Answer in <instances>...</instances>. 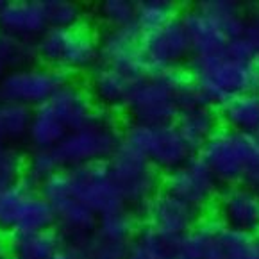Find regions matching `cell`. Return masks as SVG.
Masks as SVG:
<instances>
[{
  "instance_id": "4316f807",
  "label": "cell",
  "mask_w": 259,
  "mask_h": 259,
  "mask_svg": "<svg viewBox=\"0 0 259 259\" xmlns=\"http://www.w3.org/2000/svg\"><path fill=\"white\" fill-rule=\"evenodd\" d=\"M177 18V4L170 0H145L136 2V27L141 34L156 31Z\"/></svg>"
},
{
  "instance_id": "9c48e42d",
  "label": "cell",
  "mask_w": 259,
  "mask_h": 259,
  "mask_svg": "<svg viewBox=\"0 0 259 259\" xmlns=\"http://www.w3.org/2000/svg\"><path fill=\"white\" fill-rule=\"evenodd\" d=\"M65 177L73 197L88 207L97 218L127 207L107 163L65 170Z\"/></svg>"
},
{
  "instance_id": "d6a6232c",
  "label": "cell",
  "mask_w": 259,
  "mask_h": 259,
  "mask_svg": "<svg viewBox=\"0 0 259 259\" xmlns=\"http://www.w3.org/2000/svg\"><path fill=\"white\" fill-rule=\"evenodd\" d=\"M99 15L107 29H125L136 25V2L131 0H104Z\"/></svg>"
},
{
  "instance_id": "ac0fdd59",
  "label": "cell",
  "mask_w": 259,
  "mask_h": 259,
  "mask_svg": "<svg viewBox=\"0 0 259 259\" xmlns=\"http://www.w3.org/2000/svg\"><path fill=\"white\" fill-rule=\"evenodd\" d=\"M49 29L41 0H9L0 8V31L15 39L32 43Z\"/></svg>"
},
{
  "instance_id": "f546056e",
  "label": "cell",
  "mask_w": 259,
  "mask_h": 259,
  "mask_svg": "<svg viewBox=\"0 0 259 259\" xmlns=\"http://www.w3.org/2000/svg\"><path fill=\"white\" fill-rule=\"evenodd\" d=\"M72 245H75L82 259H125L129 250V243L107 240L97 234L95 231L84 240L75 241Z\"/></svg>"
},
{
  "instance_id": "f1b7e54d",
  "label": "cell",
  "mask_w": 259,
  "mask_h": 259,
  "mask_svg": "<svg viewBox=\"0 0 259 259\" xmlns=\"http://www.w3.org/2000/svg\"><path fill=\"white\" fill-rule=\"evenodd\" d=\"M34 54V43L15 39L0 31V79L11 70L29 65Z\"/></svg>"
},
{
  "instance_id": "d6986e66",
  "label": "cell",
  "mask_w": 259,
  "mask_h": 259,
  "mask_svg": "<svg viewBox=\"0 0 259 259\" xmlns=\"http://www.w3.org/2000/svg\"><path fill=\"white\" fill-rule=\"evenodd\" d=\"M138 80L129 75L109 68L106 65H99L93 68L88 82V93L93 104L100 107V111L114 113V111L127 109L131 93Z\"/></svg>"
},
{
  "instance_id": "8fae6325",
  "label": "cell",
  "mask_w": 259,
  "mask_h": 259,
  "mask_svg": "<svg viewBox=\"0 0 259 259\" xmlns=\"http://www.w3.org/2000/svg\"><path fill=\"white\" fill-rule=\"evenodd\" d=\"M109 170L129 209H141L159 191L157 170L134 150L120 143L109 161Z\"/></svg>"
},
{
  "instance_id": "ab89813d",
  "label": "cell",
  "mask_w": 259,
  "mask_h": 259,
  "mask_svg": "<svg viewBox=\"0 0 259 259\" xmlns=\"http://www.w3.org/2000/svg\"><path fill=\"white\" fill-rule=\"evenodd\" d=\"M2 4H4V2H0V8H2Z\"/></svg>"
},
{
  "instance_id": "8d00e7d4",
  "label": "cell",
  "mask_w": 259,
  "mask_h": 259,
  "mask_svg": "<svg viewBox=\"0 0 259 259\" xmlns=\"http://www.w3.org/2000/svg\"><path fill=\"white\" fill-rule=\"evenodd\" d=\"M254 138H255V143H257V152H255L254 163H252L250 170H248V174H247V177H245L243 183L259 193V133L255 134Z\"/></svg>"
},
{
  "instance_id": "30bf717a",
  "label": "cell",
  "mask_w": 259,
  "mask_h": 259,
  "mask_svg": "<svg viewBox=\"0 0 259 259\" xmlns=\"http://www.w3.org/2000/svg\"><path fill=\"white\" fill-rule=\"evenodd\" d=\"M68 82V73L45 65H25L0 79V102L36 109Z\"/></svg>"
},
{
  "instance_id": "e575fe53",
  "label": "cell",
  "mask_w": 259,
  "mask_h": 259,
  "mask_svg": "<svg viewBox=\"0 0 259 259\" xmlns=\"http://www.w3.org/2000/svg\"><path fill=\"white\" fill-rule=\"evenodd\" d=\"M225 56H229L231 59H236V61H245V63L259 59L254 45H252L247 36L229 39L227 47H225Z\"/></svg>"
},
{
  "instance_id": "7402d4cb",
  "label": "cell",
  "mask_w": 259,
  "mask_h": 259,
  "mask_svg": "<svg viewBox=\"0 0 259 259\" xmlns=\"http://www.w3.org/2000/svg\"><path fill=\"white\" fill-rule=\"evenodd\" d=\"M176 127L184 138L190 149L200 150L207 141L220 131L222 122L218 111L213 106H200L195 109L184 111L176 120Z\"/></svg>"
},
{
  "instance_id": "52a82bcc",
  "label": "cell",
  "mask_w": 259,
  "mask_h": 259,
  "mask_svg": "<svg viewBox=\"0 0 259 259\" xmlns=\"http://www.w3.org/2000/svg\"><path fill=\"white\" fill-rule=\"evenodd\" d=\"M198 152V157L206 163L218 183L229 186L245 181L254 163L257 143L250 134L220 127V131Z\"/></svg>"
},
{
  "instance_id": "83f0119b",
  "label": "cell",
  "mask_w": 259,
  "mask_h": 259,
  "mask_svg": "<svg viewBox=\"0 0 259 259\" xmlns=\"http://www.w3.org/2000/svg\"><path fill=\"white\" fill-rule=\"evenodd\" d=\"M95 233L107 240L120 241V243H131L134 234L138 233V218L136 213L129 207L116 213L106 214L99 218L95 227Z\"/></svg>"
},
{
  "instance_id": "2e32d148",
  "label": "cell",
  "mask_w": 259,
  "mask_h": 259,
  "mask_svg": "<svg viewBox=\"0 0 259 259\" xmlns=\"http://www.w3.org/2000/svg\"><path fill=\"white\" fill-rule=\"evenodd\" d=\"M217 220L240 233L259 236V193L245 183L220 188L214 200Z\"/></svg>"
},
{
  "instance_id": "ffe728a7",
  "label": "cell",
  "mask_w": 259,
  "mask_h": 259,
  "mask_svg": "<svg viewBox=\"0 0 259 259\" xmlns=\"http://www.w3.org/2000/svg\"><path fill=\"white\" fill-rule=\"evenodd\" d=\"M179 18L190 38L191 57H211L225 52V47L229 43L227 36L202 11L191 8Z\"/></svg>"
},
{
  "instance_id": "74e56055",
  "label": "cell",
  "mask_w": 259,
  "mask_h": 259,
  "mask_svg": "<svg viewBox=\"0 0 259 259\" xmlns=\"http://www.w3.org/2000/svg\"><path fill=\"white\" fill-rule=\"evenodd\" d=\"M56 259H82V257H80V254H79V250H77L75 245L68 243L61 252H59V254H57Z\"/></svg>"
},
{
  "instance_id": "277c9868",
  "label": "cell",
  "mask_w": 259,
  "mask_h": 259,
  "mask_svg": "<svg viewBox=\"0 0 259 259\" xmlns=\"http://www.w3.org/2000/svg\"><path fill=\"white\" fill-rule=\"evenodd\" d=\"M188 73L183 70L149 73L134 84L127 111L136 123L143 125H164L176 123L179 118V86Z\"/></svg>"
},
{
  "instance_id": "7a4b0ae2",
  "label": "cell",
  "mask_w": 259,
  "mask_h": 259,
  "mask_svg": "<svg viewBox=\"0 0 259 259\" xmlns=\"http://www.w3.org/2000/svg\"><path fill=\"white\" fill-rule=\"evenodd\" d=\"M122 131L113 113L97 109L93 118L70 133L54 149L61 170L107 163L120 147Z\"/></svg>"
},
{
  "instance_id": "836d02e7",
  "label": "cell",
  "mask_w": 259,
  "mask_h": 259,
  "mask_svg": "<svg viewBox=\"0 0 259 259\" xmlns=\"http://www.w3.org/2000/svg\"><path fill=\"white\" fill-rule=\"evenodd\" d=\"M25 174V159L15 147L0 149V190L20 183Z\"/></svg>"
},
{
  "instance_id": "8992f818",
  "label": "cell",
  "mask_w": 259,
  "mask_h": 259,
  "mask_svg": "<svg viewBox=\"0 0 259 259\" xmlns=\"http://www.w3.org/2000/svg\"><path fill=\"white\" fill-rule=\"evenodd\" d=\"M120 143L141 154L156 170L164 174L176 170L177 166L193 157V150L181 136L176 123L143 125L133 122L122 131Z\"/></svg>"
},
{
  "instance_id": "3957f363",
  "label": "cell",
  "mask_w": 259,
  "mask_h": 259,
  "mask_svg": "<svg viewBox=\"0 0 259 259\" xmlns=\"http://www.w3.org/2000/svg\"><path fill=\"white\" fill-rule=\"evenodd\" d=\"M176 259H259V240L206 218L176 243Z\"/></svg>"
},
{
  "instance_id": "6da1fadb",
  "label": "cell",
  "mask_w": 259,
  "mask_h": 259,
  "mask_svg": "<svg viewBox=\"0 0 259 259\" xmlns=\"http://www.w3.org/2000/svg\"><path fill=\"white\" fill-rule=\"evenodd\" d=\"M190 70L206 102L213 107L243 93L259 95V59L236 61L224 52L211 57H191Z\"/></svg>"
},
{
  "instance_id": "60d3db41",
  "label": "cell",
  "mask_w": 259,
  "mask_h": 259,
  "mask_svg": "<svg viewBox=\"0 0 259 259\" xmlns=\"http://www.w3.org/2000/svg\"><path fill=\"white\" fill-rule=\"evenodd\" d=\"M257 240H259V236H257Z\"/></svg>"
},
{
  "instance_id": "f35d334b",
  "label": "cell",
  "mask_w": 259,
  "mask_h": 259,
  "mask_svg": "<svg viewBox=\"0 0 259 259\" xmlns=\"http://www.w3.org/2000/svg\"><path fill=\"white\" fill-rule=\"evenodd\" d=\"M0 259H9V248H8V241L0 236Z\"/></svg>"
},
{
  "instance_id": "603a6c76",
  "label": "cell",
  "mask_w": 259,
  "mask_h": 259,
  "mask_svg": "<svg viewBox=\"0 0 259 259\" xmlns=\"http://www.w3.org/2000/svg\"><path fill=\"white\" fill-rule=\"evenodd\" d=\"M222 127L255 136L259 133V95L243 93L218 107Z\"/></svg>"
},
{
  "instance_id": "4fadbf2b",
  "label": "cell",
  "mask_w": 259,
  "mask_h": 259,
  "mask_svg": "<svg viewBox=\"0 0 259 259\" xmlns=\"http://www.w3.org/2000/svg\"><path fill=\"white\" fill-rule=\"evenodd\" d=\"M163 191L202 213L214 206L217 195L220 191V183L211 174L206 163L198 156H193L164 176Z\"/></svg>"
},
{
  "instance_id": "d4e9b609",
  "label": "cell",
  "mask_w": 259,
  "mask_h": 259,
  "mask_svg": "<svg viewBox=\"0 0 259 259\" xmlns=\"http://www.w3.org/2000/svg\"><path fill=\"white\" fill-rule=\"evenodd\" d=\"M32 109L20 104L0 102V149L27 140Z\"/></svg>"
},
{
  "instance_id": "d590c367",
  "label": "cell",
  "mask_w": 259,
  "mask_h": 259,
  "mask_svg": "<svg viewBox=\"0 0 259 259\" xmlns=\"http://www.w3.org/2000/svg\"><path fill=\"white\" fill-rule=\"evenodd\" d=\"M245 36L250 39L259 57V8H255L252 11V15L247 18V32H245Z\"/></svg>"
},
{
  "instance_id": "44dd1931",
  "label": "cell",
  "mask_w": 259,
  "mask_h": 259,
  "mask_svg": "<svg viewBox=\"0 0 259 259\" xmlns=\"http://www.w3.org/2000/svg\"><path fill=\"white\" fill-rule=\"evenodd\" d=\"M65 247V238L54 229L13 234L8 241L11 259H56Z\"/></svg>"
},
{
  "instance_id": "5bb4252c",
  "label": "cell",
  "mask_w": 259,
  "mask_h": 259,
  "mask_svg": "<svg viewBox=\"0 0 259 259\" xmlns=\"http://www.w3.org/2000/svg\"><path fill=\"white\" fill-rule=\"evenodd\" d=\"M141 50L149 73L181 70L191 59L190 38L179 16L156 31L141 34Z\"/></svg>"
},
{
  "instance_id": "1f68e13d",
  "label": "cell",
  "mask_w": 259,
  "mask_h": 259,
  "mask_svg": "<svg viewBox=\"0 0 259 259\" xmlns=\"http://www.w3.org/2000/svg\"><path fill=\"white\" fill-rule=\"evenodd\" d=\"M59 171L63 170L57 163L54 149L32 150L31 156L25 159V177L23 179L32 186L39 188L45 181H49Z\"/></svg>"
},
{
  "instance_id": "5b68a950",
  "label": "cell",
  "mask_w": 259,
  "mask_h": 259,
  "mask_svg": "<svg viewBox=\"0 0 259 259\" xmlns=\"http://www.w3.org/2000/svg\"><path fill=\"white\" fill-rule=\"evenodd\" d=\"M34 54L41 65L59 72H84L100 65L99 39L86 27L47 29L34 41Z\"/></svg>"
},
{
  "instance_id": "cb8c5ba5",
  "label": "cell",
  "mask_w": 259,
  "mask_h": 259,
  "mask_svg": "<svg viewBox=\"0 0 259 259\" xmlns=\"http://www.w3.org/2000/svg\"><path fill=\"white\" fill-rule=\"evenodd\" d=\"M195 8L213 20L227 39L241 38L247 32L245 8L236 0H202Z\"/></svg>"
},
{
  "instance_id": "484cf974",
  "label": "cell",
  "mask_w": 259,
  "mask_h": 259,
  "mask_svg": "<svg viewBox=\"0 0 259 259\" xmlns=\"http://www.w3.org/2000/svg\"><path fill=\"white\" fill-rule=\"evenodd\" d=\"M176 243L145 225L131 240L125 259H176Z\"/></svg>"
},
{
  "instance_id": "7c38bea8",
  "label": "cell",
  "mask_w": 259,
  "mask_h": 259,
  "mask_svg": "<svg viewBox=\"0 0 259 259\" xmlns=\"http://www.w3.org/2000/svg\"><path fill=\"white\" fill-rule=\"evenodd\" d=\"M39 193L45 197L54 214V224H57L61 236L68 238L70 243L84 240L95 231L99 218L79 202L70 191L65 171H59L39 186Z\"/></svg>"
},
{
  "instance_id": "4dcf8cb0",
  "label": "cell",
  "mask_w": 259,
  "mask_h": 259,
  "mask_svg": "<svg viewBox=\"0 0 259 259\" xmlns=\"http://www.w3.org/2000/svg\"><path fill=\"white\" fill-rule=\"evenodd\" d=\"M45 16L49 29H75L82 27L84 9L72 0H45Z\"/></svg>"
},
{
  "instance_id": "e0dca14e",
  "label": "cell",
  "mask_w": 259,
  "mask_h": 259,
  "mask_svg": "<svg viewBox=\"0 0 259 259\" xmlns=\"http://www.w3.org/2000/svg\"><path fill=\"white\" fill-rule=\"evenodd\" d=\"M147 227L171 241H179L200 222V213L179 198L157 191L143 207Z\"/></svg>"
},
{
  "instance_id": "9a60e30c",
  "label": "cell",
  "mask_w": 259,
  "mask_h": 259,
  "mask_svg": "<svg viewBox=\"0 0 259 259\" xmlns=\"http://www.w3.org/2000/svg\"><path fill=\"white\" fill-rule=\"evenodd\" d=\"M100 65L140 80L149 75L143 50H141V32L136 25L125 29H107L99 39Z\"/></svg>"
},
{
  "instance_id": "ba28073f",
  "label": "cell",
  "mask_w": 259,
  "mask_h": 259,
  "mask_svg": "<svg viewBox=\"0 0 259 259\" xmlns=\"http://www.w3.org/2000/svg\"><path fill=\"white\" fill-rule=\"evenodd\" d=\"M52 209L39 188L22 179L0 190V233H38L52 229Z\"/></svg>"
}]
</instances>
